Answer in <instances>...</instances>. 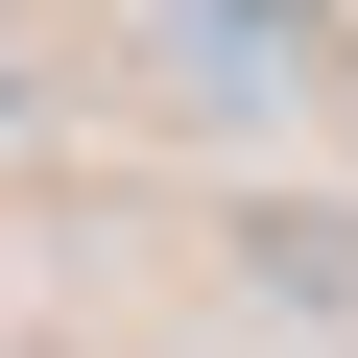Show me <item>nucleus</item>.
Returning <instances> with one entry per match:
<instances>
[{
    "instance_id": "f257e3e1",
    "label": "nucleus",
    "mask_w": 358,
    "mask_h": 358,
    "mask_svg": "<svg viewBox=\"0 0 358 358\" xmlns=\"http://www.w3.org/2000/svg\"><path fill=\"white\" fill-rule=\"evenodd\" d=\"M334 24H310V0H167V72H192V96H287Z\"/></svg>"
},
{
    "instance_id": "f03ea898",
    "label": "nucleus",
    "mask_w": 358,
    "mask_h": 358,
    "mask_svg": "<svg viewBox=\"0 0 358 358\" xmlns=\"http://www.w3.org/2000/svg\"><path fill=\"white\" fill-rule=\"evenodd\" d=\"M0 120H24V48H0Z\"/></svg>"
}]
</instances>
